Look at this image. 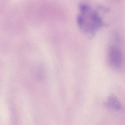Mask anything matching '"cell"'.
I'll return each mask as SVG.
<instances>
[{
  "label": "cell",
  "mask_w": 125,
  "mask_h": 125,
  "mask_svg": "<svg viewBox=\"0 0 125 125\" xmlns=\"http://www.w3.org/2000/svg\"><path fill=\"white\" fill-rule=\"evenodd\" d=\"M79 12L77 18V25L81 31L88 37L92 38L106 25L98 11L89 4L80 3Z\"/></svg>",
  "instance_id": "cell-1"
},
{
  "label": "cell",
  "mask_w": 125,
  "mask_h": 125,
  "mask_svg": "<svg viewBox=\"0 0 125 125\" xmlns=\"http://www.w3.org/2000/svg\"><path fill=\"white\" fill-rule=\"evenodd\" d=\"M108 60L111 66L115 68H119L123 63L122 50L118 45H112L108 51Z\"/></svg>",
  "instance_id": "cell-2"
},
{
  "label": "cell",
  "mask_w": 125,
  "mask_h": 125,
  "mask_svg": "<svg viewBox=\"0 0 125 125\" xmlns=\"http://www.w3.org/2000/svg\"><path fill=\"white\" fill-rule=\"evenodd\" d=\"M106 105L107 107L115 110H119L122 109V106L120 102L113 95L109 97L106 102Z\"/></svg>",
  "instance_id": "cell-3"
}]
</instances>
